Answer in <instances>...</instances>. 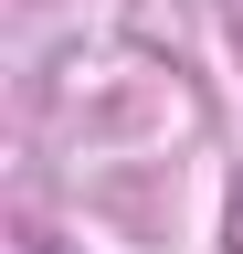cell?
I'll list each match as a JSON object with an SVG mask.
<instances>
[{
	"label": "cell",
	"instance_id": "1",
	"mask_svg": "<svg viewBox=\"0 0 243 254\" xmlns=\"http://www.w3.org/2000/svg\"><path fill=\"white\" fill-rule=\"evenodd\" d=\"M32 254H53V244H32Z\"/></svg>",
	"mask_w": 243,
	"mask_h": 254
}]
</instances>
